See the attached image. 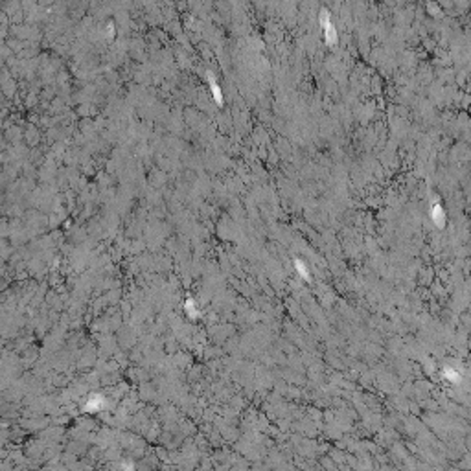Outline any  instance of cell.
Returning a JSON list of instances; mask_svg holds the SVG:
<instances>
[{"mask_svg":"<svg viewBox=\"0 0 471 471\" xmlns=\"http://www.w3.org/2000/svg\"><path fill=\"white\" fill-rule=\"evenodd\" d=\"M433 221L436 223V226H440V228L445 226V212H443L442 206H438V204L433 208Z\"/></svg>","mask_w":471,"mask_h":471,"instance_id":"6da1fadb","label":"cell"}]
</instances>
